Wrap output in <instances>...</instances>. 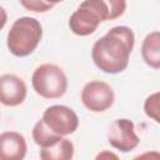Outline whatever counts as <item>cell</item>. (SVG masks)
Instances as JSON below:
<instances>
[{
	"label": "cell",
	"instance_id": "1",
	"mask_svg": "<svg viewBox=\"0 0 160 160\" xmlns=\"http://www.w3.org/2000/svg\"><path fill=\"white\" fill-rule=\"evenodd\" d=\"M134 44L135 35L129 26H114L92 45V61L106 74H119L128 68Z\"/></svg>",
	"mask_w": 160,
	"mask_h": 160
},
{
	"label": "cell",
	"instance_id": "2",
	"mask_svg": "<svg viewBox=\"0 0 160 160\" xmlns=\"http://www.w3.org/2000/svg\"><path fill=\"white\" fill-rule=\"evenodd\" d=\"M42 36V28L39 20L30 16H22L11 25L6 45L10 52L18 58L30 55L39 45Z\"/></svg>",
	"mask_w": 160,
	"mask_h": 160
},
{
	"label": "cell",
	"instance_id": "3",
	"mask_svg": "<svg viewBox=\"0 0 160 160\" xmlns=\"http://www.w3.org/2000/svg\"><path fill=\"white\" fill-rule=\"evenodd\" d=\"M31 84L35 92L41 98L59 99L66 92L68 78L60 66L45 62L34 70Z\"/></svg>",
	"mask_w": 160,
	"mask_h": 160
},
{
	"label": "cell",
	"instance_id": "4",
	"mask_svg": "<svg viewBox=\"0 0 160 160\" xmlns=\"http://www.w3.org/2000/svg\"><path fill=\"white\" fill-rule=\"evenodd\" d=\"M106 20L108 8L104 0H84L70 16L69 28L75 35L86 36Z\"/></svg>",
	"mask_w": 160,
	"mask_h": 160
},
{
	"label": "cell",
	"instance_id": "5",
	"mask_svg": "<svg viewBox=\"0 0 160 160\" xmlns=\"http://www.w3.org/2000/svg\"><path fill=\"white\" fill-rule=\"evenodd\" d=\"M80 98L88 110L92 112H102L111 108L115 100V94L108 82L91 80L84 85Z\"/></svg>",
	"mask_w": 160,
	"mask_h": 160
},
{
	"label": "cell",
	"instance_id": "6",
	"mask_svg": "<svg viewBox=\"0 0 160 160\" xmlns=\"http://www.w3.org/2000/svg\"><path fill=\"white\" fill-rule=\"evenodd\" d=\"M41 120L56 135L66 136L74 134L79 126V118L76 112L65 105H51L44 114Z\"/></svg>",
	"mask_w": 160,
	"mask_h": 160
},
{
	"label": "cell",
	"instance_id": "7",
	"mask_svg": "<svg viewBox=\"0 0 160 160\" xmlns=\"http://www.w3.org/2000/svg\"><path fill=\"white\" fill-rule=\"evenodd\" d=\"M108 141L116 150L129 152L139 145L140 139L135 132V125L131 120L116 119L108 130Z\"/></svg>",
	"mask_w": 160,
	"mask_h": 160
},
{
	"label": "cell",
	"instance_id": "8",
	"mask_svg": "<svg viewBox=\"0 0 160 160\" xmlns=\"http://www.w3.org/2000/svg\"><path fill=\"white\" fill-rule=\"evenodd\" d=\"M28 94L25 81L15 74L0 76V102L5 106H18L24 102Z\"/></svg>",
	"mask_w": 160,
	"mask_h": 160
},
{
	"label": "cell",
	"instance_id": "9",
	"mask_svg": "<svg viewBox=\"0 0 160 160\" xmlns=\"http://www.w3.org/2000/svg\"><path fill=\"white\" fill-rule=\"evenodd\" d=\"M26 150V140L20 132L5 131L0 134V160H22Z\"/></svg>",
	"mask_w": 160,
	"mask_h": 160
},
{
	"label": "cell",
	"instance_id": "10",
	"mask_svg": "<svg viewBox=\"0 0 160 160\" xmlns=\"http://www.w3.org/2000/svg\"><path fill=\"white\" fill-rule=\"evenodd\" d=\"M74 156V145L66 138H60L49 146L40 148L42 160H70Z\"/></svg>",
	"mask_w": 160,
	"mask_h": 160
},
{
	"label": "cell",
	"instance_id": "11",
	"mask_svg": "<svg viewBox=\"0 0 160 160\" xmlns=\"http://www.w3.org/2000/svg\"><path fill=\"white\" fill-rule=\"evenodd\" d=\"M142 60L152 69L160 68V32L152 31L148 34L141 45Z\"/></svg>",
	"mask_w": 160,
	"mask_h": 160
},
{
	"label": "cell",
	"instance_id": "12",
	"mask_svg": "<svg viewBox=\"0 0 160 160\" xmlns=\"http://www.w3.org/2000/svg\"><path fill=\"white\" fill-rule=\"evenodd\" d=\"M60 135H56L54 134L45 124L42 120H39L34 128H32V139L35 141L36 145H39L40 148H45V146H49L51 145L52 142H55L56 140H59Z\"/></svg>",
	"mask_w": 160,
	"mask_h": 160
},
{
	"label": "cell",
	"instance_id": "13",
	"mask_svg": "<svg viewBox=\"0 0 160 160\" xmlns=\"http://www.w3.org/2000/svg\"><path fill=\"white\" fill-rule=\"evenodd\" d=\"M144 111L146 116L151 118L155 122H160V116H159V92H154L150 96L146 98L144 102Z\"/></svg>",
	"mask_w": 160,
	"mask_h": 160
},
{
	"label": "cell",
	"instance_id": "14",
	"mask_svg": "<svg viewBox=\"0 0 160 160\" xmlns=\"http://www.w3.org/2000/svg\"><path fill=\"white\" fill-rule=\"evenodd\" d=\"M108 8V20H115L126 10V0H104Z\"/></svg>",
	"mask_w": 160,
	"mask_h": 160
},
{
	"label": "cell",
	"instance_id": "15",
	"mask_svg": "<svg viewBox=\"0 0 160 160\" xmlns=\"http://www.w3.org/2000/svg\"><path fill=\"white\" fill-rule=\"evenodd\" d=\"M20 4L24 9L32 12H46L54 8L52 4L45 0H20Z\"/></svg>",
	"mask_w": 160,
	"mask_h": 160
},
{
	"label": "cell",
	"instance_id": "16",
	"mask_svg": "<svg viewBox=\"0 0 160 160\" xmlns=\"http://www.w3.org/2000/svg\"><path fill=\"white\" fill-rule=\"evenodd\" d=\"M6 20H8V14H6L5 9H4L2 6H0V30L5 26Z\"/></svg>",
	"mask_w": 160,
	"mask_h": 160
},
{
	"label": "cell",
	"instance_id": "17",
	"mask_svg": "<svg viewBox=\"0 0 160 160\" xmlns=\"http://www.w3.org/2000/svg\"><path fill=\"white\" fill-rule=\"evenodd\" d=\"M104 156H110V158H118L115 154H109V152H102V154H99L98 156H96V159H101V158H104Z\"/></svg>",
	"mask_w": 160,
	"mask_h": 160
},
{
	"label": "cell",
	"instance_id": "18",
	"mask_svg": "<svg viewBox=\"0 0 160 160\" xmlns=\"http://www.w3.org/2000/svg\"><path fill=\"white\" fill-rule=\"evenodd\" d=\"M45 1H48V2H50V4H52V5H55V4H59V2H61V1H64V0H45Z\"/></svg>",
	"mask_w": 160,
	"mask_h": 160
}]
</instances>
